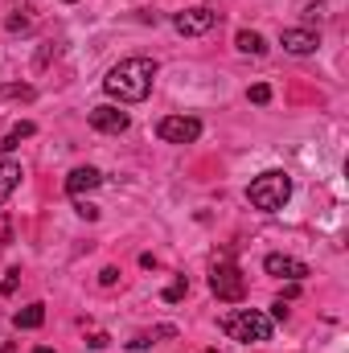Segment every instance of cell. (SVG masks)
Masks as SVG:
<instances>
[{
  "label": "cell",
  "mask_w": 349,
  "mask_h": 353,
  "mask_svg": "<svg viewBox=\"0 0 349 353\" xmlns=\"http://www.w3.org/2000/svg\"><path fill=\"white\" fill-rule=\"evenodd\" d=\"M152 79H157V62L152 58H123L119 66L107 70L103 90L111 99H119V103H140V99H148Z\"/></svg>",
  "instance_id": "1"
},
{
  "label": "cell",
  "mask_w": 349,
  "mask_h": 353,
  "mask_svg": "<svg viewBox=\"0 0 349 353\" xmlns=\"http://www.w3.org/2000/svg\"><path fill=\"white\" fill-rule=\"evenodd\" d=\"M222 333L230 337V341H243V345H259L271 337V321L255 312V308H235V312H226L222 316Z\"/></svg>",
  "instance_id": "2"
},
{
  "label": "cell",
  "mask_w": 349,
  "mask_h": 353,
  "mask_svg": "<svg viewBox=\"0 0 349 353\" xmlns=\"http://www.w3.org/2000/svg\"><path fill=\"white\" fill-rule=\"evenodd\" d=\"M247 197H251V205L263 210V214H275V210H283V201L292 197V176L279 173V169H271V173H263L251 181V189H247Z\"/></svg>",
  "instance_id": "3"
},
{
  "label": "cell",
  "mask_w": 349,
  "mask_h": 353,
  "mask_svg": "<svg viewBox=\"0 0 349 353\" xmlns=\"http://www.w3.org/2000/svg\"><path fill=\"white\" fill-rule=\"evenodd\" d=\"M210 292L218 296V300H243V292H247V279H243V271L235 263H218L210 271Z\"/></svg>",
  "instance_id": "4"
},
{
  "label": "cell",
  "mask_w": 349,
  "mask_h": 353,
  "mask_svg": "<svg viewBox=\"0 0 349 353\" xmlns=\"http://www.w3.org/2000/svg\"><path fill=\"white\" fill-rule=\"evenodd\" d=\"M157 136H161L165 144H193V140L201 136V123H197L193 115H165V119L157 123Z\"/></svg>",
  "instance_id": "5"
},
{
  "label": "cell",
  "mask_w": 349,
  "mask_h": 353,
  "mask_svg": "<svg viewBox=\"0 0 349 353\" xmlns=\"http://www.w3.org/2000/svg\"><path fill=\"white\" fill-rule=\"evenodd\" d=\"M214 12L210 8H185V12H177L173 17V29L177 33H185V37H201V33H210L214 29Z\"/></svg>",
  "instance_id": "6"
},
{
  "label": "cell",
  "mask_w": 349,
  "mask_h": 353,
  "mask_svg": "<svg viewBox=\"0 0 349 353\" xmlns=\"http://www.w3.org/2000/svg\"><path fill=\"white\" fill-rule=\"evenodd\" d=\"M90 128H94V132H107V136H119V132H128V123H132V119H128V111H119V107H107V103H103V107H90Z\"/></svg>",
  "instance_id": "7"
},
{
  "label": "cell",
  "mask_w": 349,
  "mask_h": 353,
  "mask_svg": "<svg viewBox=\"0 0 349 353\" xmlns=\"http://www.w3.org/2000/svg\"><path fill=\"white\" fill-rule=\"evenodd\" d=\"M263 271L275 275V279H292V283L308 275V267L300 263V259H292V255H267V259H263Z\"/></svg>",
  "instance_id": "8"
},
{
  "label": "cell",
  "mask_w": 349,
  "mask_h": 353,
  "mask_svg": "<svg viewBox=\"0 0 349 353\" xmlns=\"http://www.w3.org/2000/svg\"><path fill=\"white\" fill-rule=\"evenodd\" d=\"M279 46L288 50V54H296V58H304V54H317V33L312 29H283V37H279Z\"/></svg>",
  "instance_id": "9"
},
{
  "label": "cell",
  "mask_w": 349,
  "mask_h": 353,
  "mask_svg": "<svg viewBox=\"0 0 349 353\" xmlns=\"http://www.w3.org/2000/svg\"><path fill=\"white\" fill-rule=\"evenodd\" d=\"M99 185H103V173L90 169V165H83V169H74V173L66 176V193H70V197H83V193L99 189Z\"/></svg>",
  "instance_id": "10"
},
{
  "label": "cell",
  "mask_w": 349,
  "mask_h": 353,
  "mask_svg": "<svg viewBox=\"0 0 349 353\" xmlns=\"http://www.w3.org/2000/svg\"><path fill=\"white\" fill-rule=\"evenodd\" d=\"M17 185H21V165L17 161H0V205L12 197Z\"/></svg>",
  "instance_id": "11"
},
{
  "label": "cell",
  "mask_w": 349,
  "mask_h": 353,
  "mask_svg": "<svg viewBox=\"0 0 349 353\" xmlns=\"http://www.w3.org/2000/svg\"><path fill=\"white\" fill-rule=\"evenodd\" d=\"M235 46H239L243 54H255V58L267 54V41H263V33H255V29H243V33L235 37Z\"/></svg>",
  "instance_id": "12"
},
{
  "label": "cell",
  "mask_w": 349,
  "mask_h": 353,
  "mask_svg": "<svg viewBox=\"0 0 349 353\" xmlns=\"http://www.w3.org/2000/svg\"><path fill=\"white\" fill-rule=\"evenodd\" d=\"M41 321H46V308H41V304H29V308H21V312L12 316L17 329H37Z\"/></svg>",
  "instance_id": "13"
},
{
  "label": "cell",
  "mask_w": 349,
  "mask_h": 353,
  "mask_svg": "<svg viewBox=\"0 0 349 353\" xmlns=\"http://www.w3.org/2000/svg\"><path fill=\"white\" fill-rule=\"evenodd\" d=\"M33 132H37V128H33V123H17V128H12V132H8V136H4V140H0V152H12V148H17V144H21V140H29V136H33Z\"/></svg>",
  "instance_id": "14"
},
{
  "label": "cell",
  "mask_w": 349,
  "mask_h": 353,
  "mask_svg": "<svg viewBox=\"0 0 349 353\" xmlns=\"http://www.w3.org/2000/svg\"><path fill=\"white\" fill-rule=\"evenodd\" d=\"M247 99H251V103H267V99H271V87H267V83H255V87L247 90Z\"/></svg>",
  "instance_id": "15"
},
{
  "label": "cell",
  "mask_w": 349,
  "mask_h": 353,
  "mask_svg": "<svg viewBox=\"0 0 349 353\" xmlns=\"http://www.w3.org/2000/svg\"><path fill=\"white\" fill-rule=\"evenodd\" d=\"M0 99H33L29 87H0Z\"/></svg>",
  "instance_id": "16"
},
{
  "label": "cell",
  "mask_w": 349,
  "mask_h": 353,
  "mask_svg": "<svg viewBox=\"0 0 349 353\" xmlns=\"http://www.w3.org/2000/svg\"><path fill=\"white\" fill-rule=\"evenodd\" d=\"M8 29L17 33V29H29V17L25 12H17V17H8Z\"/></svg>",
  "instance_id": "17"
},
{
  "label": "cell",
  "mask_w": 349,
  "mask_h": 353,
  "mask_svg": "<svg viewBox=\"0 0 349 353\" xmlns=\"http://www.w3.org/2000/svg\"><path fill=\"white\" fill-rule=\"evenodd\" d=\"M181 296H185V279H177L173 288L165 292V300H181Z\"/></svg>",
  "instance_id": "18"
},
{
  "label": "cell",
  "mask_w": 349,
  "mask_h": 353,
  "mask_svg": "<svg viewBox=\"0 0 349 353\" xmlns=\"http://www.w3.org/2000/svg\"><path fill=\"white\" fill-rule=\"evenodd\" d=\"M17 275H21V271H8V279H4V288H0L4 296H12V292H17Z\"/></svg>",
  "instance_id": "19"
},
{
  "label": "cell",
  "mask_w": 349,
  "mask_h": 353,
  "mask_svg": "<svg viewBox=\"0 0 349 353\" xmlns=\"http://www.w3.org/2000/svg\"><path fill=\"white\" fill-rule=\"evenodd\" d=\"M99 279H103V283H107V288H111V283H115V279H119V271H115V267H103V275H99Z\"/></svg>",
  "instance_id": "20"
},
{
  "label": "cell",
  "mask_w": 349,
  "mask_h": 353,
  "mask_svg": "<svg viewBox=\"0 0 349 353\" xmlns=\"http://www.w3.org/2000/svg\"><path fill=\"white\" fill-rule=\"evenodd\" d=\"M79 214H83V218H90V222H94V218H99V210H94V205H87V201H83V205H79Z\"/></svg>",
  "instance_id": "21"
},
{
  "label": "cell",
  "mask_w": 349,
  "mask_h": 353,
  "mask_svg": "<svg viewBox=\"0 0 349 353\" xmlns=\"http://www.w3.org/2000/svg\"><path fill=\"white\" fill-rule=\"evenodd\" d=\"M33 353H54V350H46V345H41V350H33Z\"/></svg>",
  "instance_id": "22"
},
{
  "label": "cell",
  "mask_w": 349,
  "mask_h": 353,
  "mask_svg": "<svg viewBox=\"0 0 349 353\" xmlns=\"http://www.w3.org/2000/svg\"><path fill=\"white\" fill-rule=\"evenodd\" d=\"M66 4H70V0H66Z\"/></svg>",
  "instance_id": "23"
},
{
  "label": "cell",
  "mask_w": 349,
  "mask_h": 353,
  "mask_svg": "<svg viewBox=\"0 0 349 353\" xmlns=\"http://www.w3.org/2000/svg\"><path fill=\"white\" fill-rule=\"evenodd\" d=\"M210 353H214V350H210Z\"/></svg>",
  "instance_id": "24"
}]
</instances>
